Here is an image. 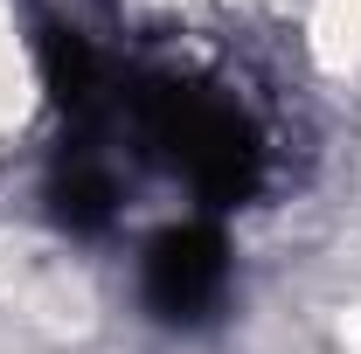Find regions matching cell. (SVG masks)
I'll return each instance as SVG.
<instances>
[{
  "mask_svg": "<svg viewBox=\"0 0 361 354\" xmlns=\"http://www.w3.org/2000/svg\"><path fill=\"white\" fill-rule=\"evenodd\" d=\"M229 292V243L209 222H174L139 257V299L160 326H202L223 312Z\"/></svg>",
  "mask_w": 361,
  "mask_h": 354,
  "instance_id": "cell-1",
  "label": "cell"
}]
</instances>
